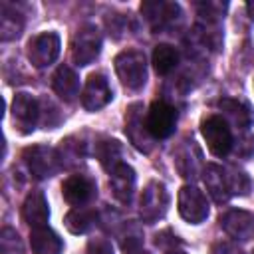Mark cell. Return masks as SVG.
Wrapping results in <instances>:
<instances>
[{
    "mask_svg": "<svg viewBox=\"0 0 254 254\" xmlns=\"http://www.w3.org/2000/svg\"><path fill=\"white\" fill-rule=\"evenodd\" d=\"M115 71L117 77L121 79V83L127 89H141L147 81V62H145V54L139 50H125L121 54H117L115 58Z\"/></svg>",
    "mask_w": 254,
    "mask_h": 254,
    "instance_id": "obj_1",
    "label": "cell"
},
{
    "mask_svg": "<svg viewBox=\"0 0 254 254\" xmlns=\"http://www.w3.org/2000/svg\"><path fill=\"white\" fill-rule=\"evenodd\" d=\"M169 208V192L167 187L159 181H151L143 192H141V200H139V212L143 222L153 224L157 220H161L165 216Z\"/></svg>",
    "mask_w": 254,
    "mask_h": 254,
    "instance_id": "obj_2",
    "label": "cell"
},
{
    "mask_svg": "<svg viewBox=\"0 0 254 254\" xmlns=\"http://www.w3.org/2000/svg\"><path fill=\"white\" fill-rule=\"evenodd\" d=\"M101 52V34L93 24L81 26L71 40V60L75 65H89Z\"/></svg>",
    "mask_w": 254,
    "mask_h": 254,
    "instance_id": "obj_3",
    "label": "cell"
},
{
    "mask_svg": "<svg viewBox=\"0 0 254 254\" xmlns=\"http://www.w3.org/2000/svg\"><path fill=\"white\" fill-rule=\"evenodd\" d=\"M200 133L206 141V147L210 149L212 155L216 157H226L232 149V133L226 121L220 115H210L202 119L200 123Z\"/></svg>",
    "mask_w": 254,
    "mask_h": 254,
    "instance_id": "obj_4",
    "label": "cell"
},
{
    "mask_svg": "<svg viewBox=\"0 0 254 254\" xmlns=\"http://www.w3.org/2000/svg\"><path fill=\"white\" fill-rule=\"evenodd\" d=\"M24 163L28 165L30 173L36 179H48L54 177L60 171V155L56 149L48 147V145H34L28 147L24 151Z\"/></svg>",
    "mask_w": 254,
    "mask_h": 254,
    "instance_id": "obj_5",
    "label": "cell"
},
{
    "mask_svg": "<svg viewBox=\"0 0 254 254\" xmlns=\"http://www.w3.org/2000/svg\"><path fill=\"white\" fill-rule=\"evenodd\" d=\"M145 125L147 131L151 133L153 139H167L177 125V111L171 103L157 99L151 103L147 117H145Z\"/></svg>",
    "mask_w": 254,
    "mask_h": 254,
    "instance_id": "obj_6",
    "label": "cell"
},
{
    "mask_svg": "<svg viewBox=\"0 0 254 254\" xmlns=\"http://www.w3.org/2000/svg\"><path fill=\"white\" fill-rule=\"evenodd\" d=\"M177 204H179V214L190 224H200L208 216V200L204 192L192 185L181 187Z\"/></svg>",
    "mask_w": 254,
    "mask_h": 254,
    "instance_id": "obj_7",
    "label": "cell"
},
{
    "mask_svg": "<svg viewBox=\"0 0 254 254\" xmlns=\"http://www.w3.org/2000/svg\"><path fill=\"white\" fill-rule=\"evenodd\" d=\"M26 52L34 67H46L60 56V36L56 32H42L28 42Z\"/></svg>",
    "mask_w": 254,
    "mask_h": 254,
    "instance_id": "obj_8",
    "label": "cell"
},
{
    "mask_svg": "<svg viewBox=\"0 0 254 254\" xmlns=\"http://www.w3.org/2000/svg\"><path fill=\"white\" fill-rule=\"evenodd\" d=\"M12 119L14 125L20 133H30L34 131L38 119H40V105L38 99L26 91L16 93L12 101Z\"/></svg>",
    "mask_w": 254,
    "mask_h": 254,
    "instance_id": "obj_9",
    "label": "cell"
},
{
    "mask_svg": "<svg viewBox=\"0 0 254 254\" xmlns=\"http://www.w3.org/2000/svg\"><path fill=\"white\" fill-rule=\"evenodd\" d=\"M95 183L85 175H69L62 185V194L71 206H85L95 196Z\"/></svg>",
    "mask_w": 254,
    "mask_h": 254,
    "instance_id": "obj_10",
    "label": "cell"
},
{
    "mask_svg": "<svg viewBox=\"0 0 254 254\" xmlns=\"http://www.w3.org/2000/svg\"><path fill=\"white\" fill-rule=\"evenodd\" d=\"M111 87L101 73H91L81 91V103L87 111H97L111 101Z\"/></svg>",
    "mask_w": 254,
    "mask_h": 254,
    "instance_id": "obj_11",
    "label": "cell"
},
{
    "mask_svg": "<svg viewBox=\"0 0 254 254\" xmlns=\"http://www.w3.org/2000/svg\"><path fill=\"white\" fill-rule=\"evenodd\" d=\"M220 226L234 240H240V242L250 240L254 234V214L240 208L228 210L220 216Z\"/></svg>",
    "mask_w": 254,
    "mask_h": 254,
    "instance_id": "obj_12",
    "label": "cell"
},
{
    "mask_svg": "<svg viewBox=\"0 0 254 254\" xmlns=\"http://www.w3.org/2000/svg\"><path fill=\"white\" fill-rule=\"evenodd\" d=\"M125 133L129 137V141L143 153H149L153 149V137L147 131V125L143 123L141 117V105L135 103L127 109V117H125Z\"/></svg>",
    "mask_w": 254,
    "mask_h": 254,
    "instance_id": "obj_13",
    "label": "cell"
},
{
    "mask_svg": "<svg viewBox=\"0 0 254 254\" xmlns=\"http://www.w3.org/2000/svg\"><path fill=\"white\" fill-rule=\"evenodd\" d=\"M135 171L127 165V163H121L119 167H115L111 173H109V187H111V192L113 196L123 202V204H129L133 194H135Z\"/></svg>",
    "mask_w": 254,
    "mask_h": 254,
    "instance_id": "obj_14",
    "label": "cell"
},
{
    "mask_svg": "<svg viewBox=\"0 0 254 254\" xmlns=\"http://www.w3.org/2000/svg\"><path fill=\"white\" fill-rule=\"evenodd\" d=\"M22 218L32 226V228H40L48 224L50 218V208H48V200L44 196L42 190H32L24 204H22Z\"/></svg>",
    "mask_w": 254,
    "mask_h": 254,
    "instance_id": "obj_15",
    "label": "cell"
},
{
    "mask_svg": "<svg viewBox=\"0 0 254 254\" xmlns=\"http://www.w3.org/2000/svg\"><path fill=\"white\" fill-rule=\"evenodd\" d=\"M52 87L60 99L71 103L79 95V77L69 65H60L52 75Z\"/></svg>",
    "mask_w": 254,
    "mask_h": 254,
    "instance_id": "obj_16",
    "label": "cell"
},
{
    "mask_svg": "<svg viewBox=\"0 0 254 254\" xmlns=\"http://www.w3.org/2000/svg\"><path fill=\"white\" fill-rule=\"evenodd\" d=\"M204 185L208 194L212 196L214 202L222 204L230 198V189H228V179H226V169H222L220 165L208 163L204 167Z\"/></svg>",
    "mask_w": 254,
    "mask_h": 254,
    "instance_id": "obj_17",
    "label": "cell"
},
{
    "mask_svg": "<svg viewBox=\"0 0 254 254\" xmlns=\"http://www.w3.org/2000/svg\"><path fill=\"white\" fill-rule=\"evenodd\" d=\"M30 248L32 254H62L64 242L52 228L40 226L30 232Z\"/></svg>",
    "mask_w": 254,
    "mask_h": 254,
    "instance_id": "obj_18",
    "label": "cell"
},
{
    "mask_svg": "<svg viewBox=\"0 0 254 254\" xmlns=\"http://www.w3.org/2000/svg\"><path fill=\"white\" fill-rule=\"evenodd\" d=\"M218 107H220L222 115H224V117H226L234 127H238V129H246V127H250V125H252L254 115H252L250 107H248L244 101L224 97V99H220V101H218Z\"/></svg>",
    "mask_w": 254,
    "mask_h": 254,
    "instance_id": "obj_19",
    "label": "cell"
},
{
    "mask_svg": "<svg viewBox=\"0 0 254 254\" xmlns=\"http://www.w3.org/2000/svg\"><path fill=\"white\" fill-rule=\"evenodd\" d=\"M22 28H24L22 14L14 6L4 2L0 8V36H2V40L8 42V40L18 38L22 34Z\"/></svg>",
    "mask_w": 254,
    "mask_h": 254,
    "instance_id": "obj_20",
    "label": "cell"
},
{
    "mask_svg": "<svg viewBox=\"0 0 254 254\" xmlns=\"http://www.w3.org/2000/svg\"><path fill=\"white\" fill-rule=\"evenodd\" d=\"M95 218H97L95 210L85 208V206H75L65 214L64 222H65V228L71 234H85L95 224Z\"/></svg>",
    "mask_w": 254,
    "mask_h": 254,
    "instance_id": "obj_21",
    "label": "cell"
},
{
    "mask_svg": "<svg viewBox=\"0 0 254 254\" xmlns=\"http://www.w3.org/2000/svg\"><path fill=\"white\" fill-rule=\"evenodd\" d=\"M95 155H97L101 167L107 173H111L115 167H119L123 163L121 161V145L115 139H103V141H99L95 145Z\"/></svg>",
    "mask_w": 254,
    "mask_h": 254,
    "instance_id": "obj_22",
    "label": "cell"
},
{
    "mask_svg": "<svg viewBox=\"0 0 254 254\" xmlns=\"http://www.w3.org/2000/svg\"><path fill=\"white\" fill-rule=\"evenodd\" d=\"M179 64V52L169 44H159L153 50V65L155 71L161 75L171 73Z\"/></svg>",
    "mask_w": 254,
    "mask_h": 254,
    "instance_id": "obj_23",
    "label": "cell"
},
{
    "mask_svg": "<svg viewBox=\"0 0 254 254\" xmlns=\"http://www.w3.org/2000/svg\"><path fill=\"white\" fill-rule=\"evenodd\" d=\"M192 149H194V145H192V141H190V145L181 147V149L177 151V155H175L177 169H179V173H181L183 177H187V179H192V177L196 175L198 165H200V153H196L194 157H190V151H192Z\"/></svg>",
    "mask_w": 254,
    "mask_h": 254,
    "instance_id": "obj_24",
    "label": "cell"
},
{
    "mask_svg": "<svg viewBox=\"0 0 254 254\" xmlns=\"http://www.w3.org/2000/svg\"><path fill=\"white\" fill-rule=\"evenodd\" d=\"M226 179H228L230 194H248V190H250V179H248V175L244 171L226 169Z\"/></svg>",
    "mask_w": 254,
    "mask_h": 254,
    "instance_id": "obj_25",
    "label": "cell"
},
{
    "mask_svg": "<svg viewBox=\"0 0 254 254\" xmlns=\"http://www.w3.org/2000/svg\"><path fill=\"white\" fill-rule=\"evenodd\" d=\"M85 254H113V246L107 238H91L87 242Z\"/></svg>",
    "mask_w": 254,
    "mask_h": 254,
    "instance_id": "obj_26",
    "label": "cell"
},
{
    "mask_svg": "<svg viewBox=\"0 0 254 254\" xmlns=\"http://www.w3.org/2000/svg\"><path fill=\"white\" fill-rule=\"evenodd\" d=\"M212 254H242V252H240L236 246L228 244V242H220V244H216V246H214Z\"/></svg>",
    "mask_w": 254,
    "mask_h": 254,
    "instance_id": "obj_27",
    "label": "cell"
},
{
    "mask_svg": "<svg viewBox=\"0 0 254 254\" xmlns=\"http://www.w3.org/2000/svg\"><path fill=\"white\" fill-rule=\"evenodd\" d=\"M167 254H187V252H183V250H169Z\"/></svg>",
    "mask_w": 254,
    "mask_h": 254,
    "instance_id": "obj_28",
    "label": "cell"
},
{
    "mask_svg": "<svg viewBox=\"0 0 254 254\" xmlns=\"http://www.w3.org/2000/svg\"><path fill=\"white\" fill-rule=\"evenodd\" d=\"M131 254H149L147 250H137V252H131Z\"/></svg>",
    "mask_w": 254,
    "mask_h": 254,
    "instance_id": "obj_29",
    "label": "cell"
}]
</instances>
